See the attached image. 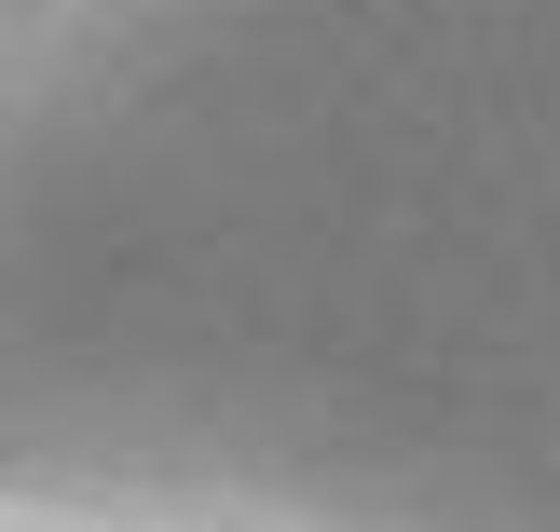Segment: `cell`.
Returning <instances> with one entry per match:
<instances>
[]
</instances>
